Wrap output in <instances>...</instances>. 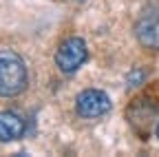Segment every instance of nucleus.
<instances>
[{
  "instance_id": "obj_1",
  "label": "nucleus",
  "mask_w": 159,
  "mask_h": 157,
  "mask_svg": "<svg viewBox=\"0 0 159 157\" xmlns=\"http://www.w3.org/2000/svg\"><path fill=\"white\" fill-rule=\"evenodd\" d=\"M29 84V73L25 60L16 51H0V95L13 97L20 95Z\"/></svg>"
},
{
  "instance_id": "obj_2",
  "label": "nucleus",
  "mask_w": 159,
  "mask_h": 157,
  "mask_svg": "<svg viewBox=\"0 0 159 157\" xmlns=\"http://www.w3.org/2000/svg\"><path fill=\"white\" fill-rule=\"evenodd\" d=\"M157 106L146 100V97H137V100H133L126 109V120L128 124L133 126V131L142 137V140H148V135L152 133V126L157 124Z\"/></svg>"
},
{
  "instance_id": "obj_3",
  "label": "nucleus",
  "mask_w": 159,
  "mask_h": 157,
  "mask_svg": "<svg viewBox=\"0 0 159 157\" xmlns=\"http://www.w3.org/2000/svg\"><path fill=\"white\" fill-rule=\"evenodd\" d=\"M89 58V49H86V42L82 38H66V40L57 47L55 51V64L62 73H75L80 67L86 62Z\"/></svg>"
},
{
  "instance_id": "obj_4",
  "label": "nucleus",
  "mask_w": 159,
  "mask_h": 157,
  "mask_svg": "<svg viewBox=\"0 0 159 157\" xmlns=\"http://www.w3.org/2000/svg\"><path fill=\"white\" fill-rule=\"evenodd\" d=\"M111 106H113L111 97L99 89H86L82 93H77V97H75V113L80 117H86V120L106 115L111 111Z\"/></svg>"
},
{
  "instance_id": "obj_5",
  "label": "nucleus",
  "mask_w": 159,
  "mask_h": 157,
  "mask_svg": "<svg viewBox=\"0 0 159 157\" xmlns=\"http://www.w3.org/2000/svg\"><path fill=\"white\" fill-rule=\"evenodd\" d=\"M137 42L148 51H159V9H146L135 22Z\"/></svg>"
},
{
  "instance_id": "obj_6",
  "label": "nucleus",
  "mask_w": 159,
  "mask_h": 157,
  "mask_svg": "<svg viewBox=\"0 0 159 157\" xmlns=\"http://www.w3.org/2000/svg\"><path fill=\"white\" fill-rule=\"evenodd\" d=\"M27 131L25 120L13 111H0V142L20 140Z\"/></svg>"
},
{
  "instance_id": "obj_7",
  "label": "nucleus",
  "mask_w": 159,
  "mask_h": 157,
  "mask_svg": "<svg viewBox=\"0 0 159 157\" xmlns=\"http://www.w3.org/2000/svg\"><path fill=\"white\" fill-rule=\"evenodd\" d=\"M144 71L142 69H135V71H130L128 73V86H139V82H142L144 80Z\"/></svg>"
},
{
  "instance_id": "obj_8",
  "label": "nucleus",
  "mask_w": 159,
  "mask_h": 157,
  "mask_svg": "<svg viewBox=\"0 0 159 157\" xmlns=\"http://www.w3.org/2000/svg\"><path fill=\"white\" fill-rule=\"evenodd\" d=\"M155 135H157V140H159V120H157V124H155Z\"/></svg>"
}]
</instances>
